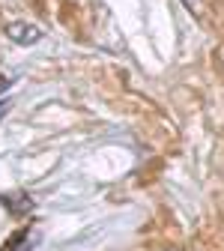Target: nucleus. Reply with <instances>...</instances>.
I'll list each match as a JSON object with an SVG mask.
<instances>
[{
  "label": "nucleus",
  "mask_w": 224,
  "mask_h": 251,
  "mask_svg": "<svg viewBox=\"0 0 224 251\" xmlns=\"http://www.w3.org/2000/svg\"><path fill=\"white\" fill-rule=\"evenodd\" d=\"M6 36L15 42V45H36L42 39V30L33 27V24H24V21H15L6 27Z\"/></svg>",
  "instance_id": "nucleus-1"
},
{
  "label": "nucleus",
  "mask_w": 224,
  "mask_h": 251,
  "mask_svg": "<svg viewBox=\"0 0 224 251\" xmlns=\"http://www.w3.org/2000/svg\"><path fill=\"white\" fill-rule=\"evenodd\" d=\"M182 6H185L191 15H203V12H206V3H203V0H182Z\"/></svg>",
  "instance_id": "nucleus-2"
}]
</instances>
